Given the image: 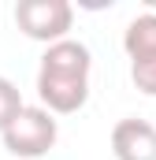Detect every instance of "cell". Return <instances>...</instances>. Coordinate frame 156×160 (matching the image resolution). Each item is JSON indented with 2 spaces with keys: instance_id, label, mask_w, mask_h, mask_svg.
Segmentation results:
<instances>
[{
  "instance_id": "277c9868",
  "label": "cell",
  "mask_w": 156,
  "mask_h": 160,
  "mask_svg": "<svg viewBox=\"0 0 156 160\" xmlns=\"http://www.w3.org/2000/svg\"><path fill=\"white\" fill-rule=\"evenodd\" d=\"M89 67H93L89 48H85L82 41L67 38V41H56V45L45 48L37 75H56V78H89Z\"/></svg>"
},
{
  "instance_id": "3957f363",
  "label": "cell",
  "mask_w": 156,
  "mask_h": 160,
  "mask_svg": "<svg viewBox=\"0 0 156 160\" xmlns=\"http://www.w3.org/2000/svg\"><path fill=\"white\" fill-rule=\"evenodd\" d=\"M112 153L115 160H156V127L138 116L119 119L112 127Z\"/></svg>"
},
{
  "instance_id": "6da1fadb",
  "label": "cell",
  "mask_w": 156,
  "mask_h": 160,
  "mask_svg": "<svg viewBox=\"0 0 156 160\" xmlns=\"http://www.w3.org/2000/svg\"><path fill=\"white\" fill-rule=\"evenodd\" d=\"M56 138H60V127L52 119V112L41 104H26L19 112V119L4 130V149L19 160H37L45 153H52Z\"/></svg>"
},
{
  "instance_id": "ba28073f",
  "label": "cell",
  "mask_w": 156,
  "mask_h": 160,
  "mask_svg": "<svg viewBox=\"0 0 156 160\" xmlns=\"http://www.w3.org/2000/svg\"><path fill=\"white\" fill-rule=\"evenodd\" d=\"M130 78H134V86H138L145 97H156V56L134 60V63H130Z\"/></svg>"
},
{
  "instance_id": "52a82bcc",
  "label": "cell",
  "mask_w": 156,
  "mask_h": 160,
  "mask_svg": "<svg viewBox=\"0 0 156 160\" xmlns=\"http://www.w3.org/2000/svg\"><path fill=\"white\" fill-rule=\"evenodd\" d=\"M22 108H26V104H22L19 86H15L11 78H4V75H0V134L19 119V112H22Z\"/></svg>"
},
{
  "instance_id": "8992f818",
  "label": "cell",
  "mask_w": 156,
  "mask_h": 160,
  "mask_svg": "<svg viewBox=\"0 0 156 160\" xmlns=\"http://www.w3.org/2000/svg\"><path fill=\"white\" fill-rule=\"evenodd\" d=\"M123 48H126L130 63H134V60H149V56H156V11L138 15V19L126 26V34H123Z\"/></svg>"
},
{
  "instance_id": "5b68a950",
  "label": "cell",
  "mask_w": 156,
  "mask_h": 160,
  "mask_svg": "<svg viewBox=\"0 0 156 160\" xmlns=\"http://www.w3.org/2000/svg\"><path fill=\"white\" fill-rule=\"evenodd\" d=\"M37 97L41 108L52 116H71L89 97V78H56V75H37Z\"/></svg>"
},
{
  "instance_id": "7a4b0ae2",
  "label": "cell",
  "mask_w": 156,
  "mask_h": 160,
  "mask_svg": "<svg viewBox=\"0 0 156 160\" xmlns=\"http://www.w3.org/2000/svg\"><path fill=\"white\" fill-rule=\"evenodd\" d=\"M15 22L30 41H67V30L75 22V8L67 0H19L15 4Z\"/></svg>"
}]
</instances>
